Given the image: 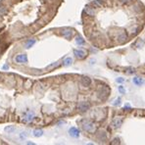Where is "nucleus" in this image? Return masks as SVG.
Segmentation results:
<instances>
[{
    "label": "nucleus",
    "mask_w": 145,
    "mask_h": 145,
    "mask_svg": "<svg viewBox=\"0 0 145 145\" xmlns=\"http://www.w3.org/2000/svg\"><path fill=\"white\" fill-rule=\"evenodd\" d=\"M81 126L84 130H86V132H93L96 129L94 124L88 120H82L81 121Z\"/></svg>",
    "instance_id": "nucleus-1"
},
{
    "label": "nucleus",
    "mask_w": 145,
    "mask_h": 145,
    "mask_svg": "<svg viewBox=\"0 0 145 145\" xmlns=\"http://www.w3.org/2000/svg\"><path fill=\"white\" fill-rule=\"evenodd\" d=\"M109 93H110V89L108 86H103V87L99 90V97L101 99H105L108 97Z\"/></svg>",
    "instance_id": "nucleus-2"
},
{
    "label": "nucleus",
    "mask_w": 145,
    "mask_h": 145,
    "mask_svg": "<svg viewBox=\"0 0 145 145\" xmlns=\"http://www.w3.org/2000/svg\"><path fill=\"white\" fill-rule=\"evenodd\" d=\"M122 123H123V117L121 116H117V117H115L113 122H112V126L114 128H118L122 125Z\"/></svg>",
    "instance_id": "nucleus-3"
},
{
    "label": "nucleus",
    "mask_w": 145,
    "mask_h": 145,
    "mask_svg": "<svg viewBox=\"0 0 145 145\" xmlns=\"http://www.w3.org/2000/svg\"><path fill=\"white\" fill-rule=\"evenodd\" d=\"M15 61L19 64H25L27 62V56L26 54H19L16 56Z\"/></svg>",
    "instance_id": "nucleus-4"
},
{
    "label": "nucleus",
    "mask_w": 145,
    "mask_h": 145,
    "mask_svg": "<svg viewBox=\"0 0 145 145\" xmlns=\"http://www.w3.org/2000/svg\"><path fill=\"white\" fill-rule=\"evenodd\" d=\"M33 119H34V113L30 111V112H27V113L25 114L24 118H23V121L26 122V123H30V122H32Z\"/></svg>",
    "instance_id": "nucleus-5"
},
{
    "label": "nucleus",
    "mask_w": 145,
    "mask_h": 145,
    "mask_svg": "<svg viewBox=\"0 0 145 145\" xmlns=\"http://www.w3.org/2000/svg\"><path fill=\"white\" fill-rule=\"evenodd\" d=\"M88 109H89V104L86 102H80L78 105V110L79 112H86Z\"/></svg>",
    "instance_id": "nucleus-6"
},
{
    "label": "nucleus",
    "mask_w": 145,
    "mask_h": 145,
    "mask_svg": "<svg viewBox=\"0 0 145 145\" xmlns=\"http://www.w3.org/2000/svg\"><path fill=\"white\" fill-rule=\"evenodd\" d=\"M69 133H70V135H71L72 137L77 138V137L79 136V128H77V127H75V126H72V127L70 128Z\"/></svg>",
    "instance_id": "nucleus-7"
},
{
    "label": "nucleus",
    "mask_w": 145,
    "mask_h": 145,
    "mask_svg": "<svg viewBox=\"0 0 145 145\" xmlns=\"http://www.w3.org/2000/svg\"><path fill=\"white\" fill-rule=\"evenodd\" d=\"M80 82H81L82 86H84V87H88V86L91 84V79L88 77H83L80 79Z\"/></svg>",
    "instance_id": "nucleus-8"
},
{
    "label": "nucleus",
    "mask_w": 145,
    "mask_h": 145,
    "mask_svg": "<svg viewBox=\"0 0 145 145\" xmlns=\"http://www.w3.org/2000/svg\"><path fill=\"white\" fill-rule=\"evenodd\" d=\"M62 35L65 37V38H67V39H70L71 37H72V32L71 31V30H64V31H62Z\"/></svg>",
    "instance_id": "nucleus-9"
},
{
    "label": "nucleus",
    "mask_w": 145,
    "mask_h": 145,
    "mask_svg": "<svg viewBox=\"0 0 145 145\" xmlns=\"http://www.w3.org/2000/svg\"><path fill=\"white\" fill-rule=\"evenodd\" d=\"M74 53H75V55L79 58V59H82V58H84V57H85V52H84V51H82V50L75 49V50H74Z\"/></svg>",
    "instance_id": "nucleus-10"
},
{
    "label": "nucleus",
    "mask_w": 145,
    "mask_h": 145,
    "mask_svg": "<svg viewBox=\"0 0 145 145\" xmlns=\"http://www.w3.org/2000/svg\"><path fill=\"white\" fill-rule=\"evenodd\" d=\"M126 39H127V35H126V33H121L119 36H118V40L120 41V42H125V41H126Z\"/></svg>",
    "instance_id": "nucleus-11"
},
{
    "label": "nucleus",
    "mask_w": 145,
    "mask_h": 145,
    "mask_svg": "<svg viewBox=\"0 0 145 145\" xmlns=\"http://www.w3.org/2000/svg\"><path fill=\"white\" fill-rule=\"evenodd\" d=\"M4 130H5L6 132H8V133H12V132H14L16 130V127L14 126V125H8V126H6L4 128Z\"/></svg>",
    "instance_id": "nucleus-12"
},
{
    "label": "nucleus",
    "mask_w": 145,
    "mask_h": 145,
    "mask_svg": "<svg viewBox=\"0 0 145 145\" xmlns=\"http://www.w3.org/2000/svg\"><path fill=\"white\" fill-rule=\"evenodd\" d=\"M84 12L87 14L88 16H94V9L93 8H89V7H86L85 9H84Z\"/></svg>",
    "instance_id": "nucleus-13"
},
{
    "label": "nucleus",
    "mask_w": 145,
    "mask_h": 145,
    "mask_svg": "<svg viewBox=\"0 0 145 145\" xmlns=\"http://www.w3.org/2000/svg\"><path fill=\"white\" fill-rule=\"evenodd\" d=\"M133 83L137 86H140V85L143 84V79L141 78H134L133 79Z\"/></svg>",
    "instance_id": "nucleus-14"
},
{
    "label": "nucleus",
    "mask_w": 145,
    "mask_h": 145,
    "mask_svg": "<svg viewBox=\"0 0 145 145\" xmlns=\"http://www.w3.org/2000/svg\"><path fill=\"white\" fill-rule=\"evenodd\" d=\"M34 43H35V40H34V39H30V40H27L26 43V49L31 48V47L34 44Z\"/></svg>",
    "instance_id": "nucleus-15"
},
{
    "label": "nucleus",
    "mask_w": 145,
    "mask_h": 145,
    "mask_svg": "<svg viewBox=\"0 0 145 145\" xmlns=\"http://www.w3.org/2000/svg\"><path fill=\"white\" fill-rule=\"evenodd\" d=\"M6 13H7V8L2 4H0V16H4Z\"/></svg>",
    "instance_id": "nucleus-16"
},
{
    "label": "nucleus",
    "mask_w": 145,
    "mask_h": 145,
    "mask_svg": "<svg viewBox=\"0 0 145 145\" xmlns=\"http://www.w3.org/2000/svg\"><path fill=\"white\" fill-rule=\"evenodd\" d=\"M42 134H43V130L42 129H35L33 132V135L35 137H40Z\"/></svg>",
    "instance_id": "nucleus-17"
},
{
    "label": "nucleus",
    "mask_w": 145,
    "mask_h": 145,
    "mask_svg": "<svg viewBox=\"0 0 145 145\" xmlns=\"http://www.w3.org/2000/svg\"><path fill=\"white\" fill-rule=\"evenodd\" d=\"M102 5H103V2L101 0H95V1L92 2V6L94 7H101Z\"/></svg>",
    "instance_id": "nucleus-18"
},
{
    "label": "nucleus",
    "mask_w": 145,
    "mask_h": 145,
    "mask_svg": "<svg viewBox=\"0 0 145 145\" xmlns=\"http://www.w3.org/2000/svg\"><path fill=\"white\" fill-rule=\"evenodd\" d=\"M76 42H77V44H79V45H82V44H84V39L81 36H78L76 38Z\"/></svg>",
    "instance_id": "nucleus-19"
},
{
    "label": "nucleus",
    "mask_w": 145,
    "mask_h": 145,
    "mask_svg": "<svg viewBox=\"0 0 145 145\" xmlns=\"http://www.w3.org/2000/svg\"><path fill=\"white\" fill-rule=\"evenodd\" d=\"M72 58H70V57L66 58L65 61H64V65L65 66H70V65H72Z\"/></svg>",
    "instance_id": "nucleus-20"
},
{
    "label": "nucleus",
    "mask_w": 145,
    "mask_h": 145,
    "mask_svg": "<svg viewBox=\"0 0 145 145\" xmlns=\"http://www.w3.org/2000/svg\"><path fill=\"white\" fill-rule=\"evenodd\" d=\"M119 91H120L122 94H125V89L124 86H122V85L119 86Z\"/></svg>",
    "instance_id": "nucleus-21"
},
{
    "label": "nucleus",
    "mask_w": 145,
    "mask_h": 145,
    "mask_svg": "<svg viewBox=\"0 0 145 145\" xmlns=\"http://www.w3.org/2000/svg\"><path fill=\"white\" fill-rule=\"evenodd\" d=\"M120 104H121V98H118V99L116 100L115 102L113 103V105H114V106H119Z\"/></svg>",
    "instance_id": "nucleus-22"
},
{
    "label": "nucleus",
    "mask_w": 145,
    "mask_h": 145,
    "mask_svg": "<svg viewBox=\"0 0 145 145\" xmlns=\"http://www.w3.org/2000/svg\"><path fill=\"white\" fill-rule=\"evenodd\" d=\"M121 142H120V139L119 138H115L114 140H113V142H112V144H120Z\"/></svg>",
    "instance_id": "nucleus-23"
},
{
    "label": "nucleus",
    "mask_w": 145,
    "mask_h": 145,
    "mask_svg": "<svg viewBox=\"0 0 145 145\" xmlns=\"http://www.w3.org/2000/svg\"><path fill=\"white\" fill-rule=\"evenodd\" d=\"M135 71H134V69H132V68H130V69H128V71H127V74H133Z\"/></svg>",
    "instance_id": "nucleus-24"
},
{
    "label": "nucleus",
    "mask_w": 145,
    "mask_h": 145,
    "mask_svg": "<svg viewBox=\"0 0 145 145\" xmlns=\"http://www.w3.org/2000/svg\"><path fill=\"white\" fill-rule=\"evenodd\" d=\"M124 81H125V79H122V78L117 79V82H119V83H123Z\"/></svg>",
    "instance_id": "nucleus-25"
},
{
    "label": "nucleus",
    "mask_w": 145,
    "mask_h": 145,
    "mask_svg": "<svg viewBox=\"0 0 145 145\" xmlns=\"http://www.w3.org/2000/svg\"><path fill=\"white\" fill-rule=\"evenodd\" d=\"M138 31H139V30H138L137 27H136V28H134V30H132V34H136V33H138Z\"/></svg>",
    "instance_id": "nucleus-26"
},
{
    "label": "nucleus",
    "mask_w": 145,
    "mask_h": 145,
    "mask_svg": "<svg viewBox=\"0 0 145 145\" xmlns=\"http://www.w3.org/2000/svg\"><path fill=\"white\" fill-rule=\"evenodd\" d=\"M3 69H8V66H7V65H4V66H3Z\"/></svg>",
    "instance_id": "nucleus-27"
}]
</instances>
